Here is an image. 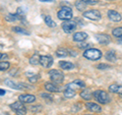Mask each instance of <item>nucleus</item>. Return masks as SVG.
<instances>
[{"mask_svg": "<svg viewBox=\"0 0 122 115\" xmlns=\"http://www.w3.org/2000/svg\"><path fill=\"white\" fill-rule=\"evenodd\" d=\"M76 26H77V25H76L74 21H64L63 24H62V30L66 34H70V33L73 32V31H75Z\"/></svg>", "mask_w": 122, "mask_h": 115, "instance_id": "nucleus-7", "label": "nucleus"}, {"mask_svg": "<svg viewBox=\"0 0 122 115\" xmlns=\"http://www.w3.org/2000/svg\"><path fill=\"white\" fill-rule=\"evenodd\" d=\"M75 6L79 11H83L86 9V3L82 1V0H78V1L75 2Z\"/></svg>", "mask_w": 122, "mask_h": 115, "instance_id": "nucleus-28", "label": "nucleus"}, {"mask_svg": "<svg viewBox=\"0 0 122 115\" xmlns=\"http://www.w3.org/2000/svg\"><path fill=\"white\" fill-rule=\"evenodd\" d=\"M57 16H58L59 20L66 21L71 20L72 16H73V13H72L70 7H61V9L57 12Z\"/></svg>", "mask_w": 122, "mask_h": 115, "instance_id": "nucleus-3", "label": "nucleus"}, {"mask_svg": "<svg viewBox=\"0 0 122 115\" xmlns=\"http://www.w3.org/2000/svg\"><path fill=\"white\" fill-rule=\"evenodd\" d=\"M12 32L16 33V34H20V35H30L29 31L25 30L24 28H20V26H13V28H12Z\"/></svg>", "mask_w": 122, "mask_h": 115, "instance_id": "nucleus-25", "label": "nucleus"}, {"mask_svg": "<svg viewBox=\"0 0 122 115\" xmlns=\"http://www.w3.org/2000/svg\"><path fill=\"white\" fill-rule=\"evenodd\" d=\"M3 95H5V91L2 90V89H0V96H3Z\"/></svg>", "mask_w": 122, "mask_h": 115, "instance_id": "nucleus-38", "label": "nucleus"}, {"mask_svg": "<svg viewBox=\"0 0 122 115\" xmlns=\"http://www.w3.org/2000/svg\"><path fill=\"white\" fill-rule=\"evenodd\" d=\"M103 56L102 52L99 50V49H96V48H89L83 52V57L89 60H92V61H96V60H99Z\"/></svg>", "mask_w": 122, "mask_h": 115, "instance_id": "nucleus-1", "label": "nucleus"}, {"mask_svg": "<svg viewBox=\"0 0 122 115\" xmlns=\"http://www.w3.org/2000/svg\"><path fill=\"white\" fill-rule=\"evenodd\" d=\"M94 98L97 100V102H99L100 104H108V103L111 101L109 95L106 93L105 91L102 90H96L94 92Z\"/></svg>", "mask_w": 122, "mask_h": 115, "instance_id": "nucleus-2", "label": "nucleus"}, {"mask_svg": "<svg viewBox=\"0 0 122 115\" xmlns=\"http://www.w3.org/2000/svg\"><path fill=\"white\" fill-rule=\"evenodd\" d=\"M7 58H8V55H7L6 53H0V60L4 61V60H6Z\"/></svg>", "mask_w": 122, "mask_h": 115, "instance_id": "nucleus-35", "label": "nucleus"}, {"mask_svg": "<svg viewBox=\"0 0 122 115\" xmlns=\"http://www.w3.org/2000/svg\"><path fill=\"white\" fill-rule=\"evenodd\" d=\"M20 101L22 103H33L36 101V97L34 95H30V94H24V95H20Z\"/></svg>", "mask_w": 122, "mask_h": 115, "instance_id": "nucleus-11", "label": "nucleus"}, {"mask_svg": "<svg viewBox=\"0 0 122 115\" xmlns=\"http://www.w3.org/2000/svg\"><path fill=\"white\" fill-rule=\"evenodd\" d=\"M4 83H5L6 86H8L9 88H11V89H13V90H22L24 88L29 87L28 85H25V84H17V83L12 82V80H10V79H5Z\"/></svg>", "mask_w": 122, "mask_h": 115, "instance_id": "nucleus-10", "label": "nucleus"}, {"mask_svg": "<svg viewBox=\"0 0 122 115\" xmlns=\"http://www.w3.org/2000/svg\"><path fill=\"white\" fill-rule=\"evenodd\" d=\"M40 60H41V56L40 55L34 54L30 58V63L32 65H38V64H40Z\"/></svg>", "mask_w": 122, "mask_h": 115, "instance_id": "nucleus-27", "label": "nucleus"}, {"mask_svg": "<svg viewBox=\"0 0 122 115\" xmlns=\"http://www.w3.org/2000/svg\"><path fill=\"white\" fill-rule=\"evenodd\" d=\"M85 115H90V114H85Z\"/></svg>", "mask_w": 122, "mask_h": 115, "instance_id": "nucleus-39", "label": "nucleus"}, {"mask_svg": "<svg viewBox=\"0 0 122 115\" xmlns=\"http://www.w3.org/2000/svg\"><path fill=\"white\" fill-rule=\"evenodd\" d=\"M59 66L62 68V69H65V70H69V69H72L74 68L75 65L72 63V62H69V61H60L59 62Z\"/></svg>", "mask_w": 122, "mask_h": 115, "instance_id": "nucleus-18", "label": "nucleus"}, {"mask_svg": "<svg viewBox=\"0 0 122 115\" xmlns=\"http://www.w3.org/2000/svg\"><path fill=\"white\" fill-rule=\"evenodd\" d=\"M83 16L86 18H89L91 21H100L102 15H101V12L99 10H96V9H92V10H87V11H85L83 12Z\"/></svg>", "mask_w": 122, "mask_h": 115, "instance_id": "nucleus-6", "label": "nucleus"}, {"mask_svg": "<svg viewBox=\"0 0 122 115\" xmlns=\"http://www.w3.org/2000/svg\"><path fill=\"white\" fill-rule=\"evenodd\" d=\"M49 76L54 84H62L64 79V74L58 69H52L49 71Z\"/></svg>", "mask_w": 122, "mask_h": 115, "instance_id": "nucleus-4", "label": "nucleus"}, {"mask_svg": "<svg viewBox=\"0 0 122 115\" xmlns=\"http://www.w3.org/2000/svg\"><path fill=\"white\" fill-rule=\"evenodd\" d=\"M40 78V75H32V76H30V78H29V82H30V83H36L37 82V80L38 79H39Z\"/></svg>", "mask_w": 122, "mask_h": 115, "instance_id": "nucleus-30", "label": "nucleus"}, {"mask_svg": "<svg viewBox=\"0 0 122 115\" xmlns=\"http://www.w3.org/2000/svg\"><path fill=\"white\" fill-rule=\"evenodd\" d=\"M95 38L101 45H107L111 42V37L107 35V34H96Z\"/></svg>", "mask_w": 122, "mask_h": 115, "instance_id": "nucleus-8", "label": "nucleus"}, {"mask_svg": "<svg viewBox=\"0 0 122 115\" xmlns=\"http://www.w3.org/2000/svg\"><path fill=\"white\" fill-rule=\"evenodd\" d=\"M41 2H54L55 0H40Z\"/></svg>", "mask_w": 122, "mask_h": 115, "instance_id": "nucleus-37", "label": "nucleus"}, {"mask_svg": "<svg viewBox=\"0 0 122 115\" xmlns=\"http://www.w3.org/2000/svg\"><path fill=\"white\" fill-rule=\"evenodd\" d=\"M110 1H113V0H110Z\"/></svg>", "mask_w": 122, "mask_h": 115, "instance_id": "nucleus-40", "label": "nucleus"}, {"mask_svg": "<svg viewBox=\"0 0 122 115\" xmlns=\"http://www.w3.org/2000/svg\"><path fill=\"white\" fill-rule=\"evenodd\" d=\"M66 88H69V89H72V90H76V89H78V88H86V84L78 79V80H74V82L68 84Z\"/></svg>", "mask_w": 122, "mask_h": 115, "instance_id": "nucleus-14", "label": "nucleus"}, {"mask_svg": "<svg viewBox=\"0 0 122 115\" xmlns=\"http://www.w3.org/2000/svg\"><path fill=\"white\" fill-rule=\"evenodd\" d=\"M108 17L110 21H115V22H118L121 21V14L119 12H117L115 10H109L108 11Z\"/></svg>", "mask_w": 122, "mask_h": 115, "instance_id": "nucleus-12", "label": "nucleus"}, {"mask_svg": "<svg viewBox=\"0 0 122 115\" xmlns=\"http://www.w3.org/2000/svg\"><path fill=\"white\" fill-rule=\"evenodd\" d=\"M41 97L43 98V99H50L51 98V96H49V95H47V94H41Z\"/></svg>", "mask_w": 122, "mask_h": 115, "instance_id": "nucleus-36", "label": "nucleus"}, {"mask_svg": "<svg viewBox=\"0 0 122 115\" xmlns=\"http://www.w3.org/2000/svg\"><path fill=\"white\" fill-rule=\"evenodd\" d=\"M54 60H53V57H51L50 55H43L41 56V60H40V64L45 68H49L53 64Z\"/></svg>", "mask_w": 122, "mask_h": 115, "instance_id": "nucleus-9", "label": "nucleus"}, {"mask_svg": "<svg viewBox=\"0 0 122 115\" xmlns=\"http://www.w3.org/2000/svg\"><path fill=\"white\" fill-rule=\"evenodd\" d=\"M109 91L112 92L114 94H119V95H122V86H119V85H111L109 87Z\"/></svg>", "mask_w": 122, "mask_h": 115, "instance_id": "nucleus-19", "label": "nucleus"}, {"mask_svg": "<svg viewBox=\"0 0 122 115\" xmlns=\"http://www.w3.org/2000/svg\"><path fill=\"white\" fill-rule=\"evenodd\" d=\"M113 36L119 40L120 43H122V28H115L112 31Z\"/></svg>", "mask_w": 122, "mask_h": 115, "instance_id": "nucleus-22", "label": "nucleus"}, {"mask_svg": "<svg viewBox=\"0 0 122 115\" xmlns=\"http://www.w3.org/2000/svg\"><path fill=\"white\" fill-rule=\"evenodd\" d=\"M69 54H70V52L68 50H66V49H64V48H59V49L56 50V55L58 57H66Z\"/></svg>", "mask_w": 122, "mask_h": 115, "instance_id": "nucleus-23", "label": "nucleus"}, {"mask_svg": "<svg viewBox=\"0 0 122 115\" xmlns=\"http://www.w3.org/2000/svg\"><path fill=\"white\" fill-rule=\"evenodd\" d=\"M86 108L89 109L90 111H92V112H101L102 111V107L99 105V104H97V103H91V102H89V103H86Z\"/></svg>", "mask_w": 122, "mask_h": 115, "instance_id": "nucleus-16", "label": "nucleus"}, {"mask_svg": "<svg viewBox=\"0 0 122 115\" xmlns=\"http://www.w3.org/2000/svg\"><path fill=\"white\" fill-rule=\"evenodd\" d=\"M75 95H76L75 91H74V90H72V89H69V88H66V90L64 91V97H65L66 99L73 98Z\"/></svg>", "mask_w": 122, "mask_h": 115, "instance_id": "nucleus-26", "label": "nucleus"}, {"mask_svg": "<svg viewBox=\"0 0 122 115\" xmlns=\"http://www.w3.org/2000/svg\"><path fill=\"white\" fill-rule=\"evenodd\" d=\"M78 47L81 48V49H89V48L91 47V44L86 43V42H82L81 44H79V45H78Z\"/></svg>", "mask_w": 122, "mask_h": 115, "instance_id": "nucleus-31", "label": "nucleus"}, {"mask_svg": "<svg viewBox=\"0 0 122 115\" xmlns=\"http://www.w3.org/2000/svg\"><path fill=\"white\" fill-rule=\"evenodd\" d=\"M10 66V63L8 61H1L0 62V71H4V70H7Z\"/></svg>", "mask_w": 122, "mask_h": 115, "instance_id": "nucleus-29", "label": "nucleus"}, {"mask_svg": "<svg viewBox=\"0 0 122 115\" xmlns=\"http://www.w3.org/2000/svg\"><path fill=\"white\" fill-rule=\"evenodd\" d=\"M93 93L89 90V89H86L83 90L81 93V97L83 99V100H91L92 98H93Z\"/></svg>", "mask_w": 122, "mask_h": 115, "instance_id": "nucleus-21", "label": "nucleus"}, {"mask_svg": "<svg viewBox=\"0 0 122 115\" xmlns=\"http://www.w3.org/2000/svg\"><path fill=\"white\" fill-rule=\"evenodd\" d=\"M105 58L108 60V61H111V62H113V61H116L117 60V57H116V53L114 50H110L106 53L105 55Z\"/></svg>", "mask_w": 122, "mask_h": 115, "instance_id": "nucleus-20", "label": "nucleus"}, {"mask_svg": "<svg viewBox=\"0 0 122 115\" xmlns=\"http://www.w3.org/2000/svg\"><path fill=\"white\" fill-rule=\"evenodd\" d=\"M109 67H110V65H107L105 63H100L97 65V68H99V69H107Z\"/></svg>", "mask_w": 122, "mask_h": 115, "instance_id": "nucleus-34", "label": "nucleus"}, {"mask_svg": "<svg viewBox=\"0 0 122 115\" xmlns=\"http://www.w3.org/2000/svg\"><path fill=\"white\" fill-rule=\"evenodd\" d=\"M10 108L12 111H14L17 115H25L26 113V108L24 106V103L20 101L14 102L10 105Z\"/></svg>", "mask_w": 122, "mask_h": 115, "instance_id": "nucleus-5", "label": "nucleus"}, {"mask_svg": "<svg viewBox=\"0 0 122 115\" xmlns=\"http://www.w3.org/2000/svg\"><path fill=\"white\" fill-rule=\"evenodd\" d=\"M30 110L33 111V112H39V111L42 110V106L41 105H38V106H32L30 107Z\"/></svg>", "mask_w": 122, "mask_h": 115, "instance_id": "nucleus-33", "label": "nucleus"}, {"mask_svg": "<svg viewBox=\"0 0 122 115\" xmlns=\"http://www.w3.org/2000/svg\"><path fill=\"white\" fill-rule=\"evenodd\" d=\"M5 20L9 22H13V21H21L24 20V15H20L17 13H9L5 16Z\"/></svg>", "mask_w": 122, "mask_h": 115, "instance_id": "nucleus-13", "label": "nucleus"}, {"mask_svg": "<svg viewBox=\"0 0 122 115\" xmlns=\"http://www.w3.org/2000/svg\"><path fill=\"white\" fill-rule=\"evenodd\" d=\"M45 89L48 92H52V93H58L60 92V89L56 86V84L54 83H48L45 85Z\"/></svg>", "mask_w": 122, "mask_h": 115, "instance_id": "nucleus-17", "label": "nucleus"}, {"mask_svg": "<svg viewBox=\"0 0 122 115\" xmlns=\"http://www.w3.org/2000/svg\"><path fill=\"white\" fill-rule=\"evenodd\" d=\"M87 39V34L85 32H76L73 35V40L75 42H85Z\"/></svg>", "mask_w": 122, "mask_h": 115, "instance_id": "nucleus-15", "label": "nucleus"}, {"mask_svg": "<svg viewBox=\"0 0 122 115\" xmlns=\"http://www.w3.org/2000/svg\"><path fill=\"white\" fill-rule=\"evenodd\" d=\"M86 4H90V5H94V4H97L99 2V0H82Z\"/></svg>", "mask_w": 122, "mask_h": 115, "instance_id": "nucleus-32", "label": "nucleus"}, {"mask_svg": "<svg viewBox=\"0 0 122 115\" xmlns=\"http://www.w3.org/2000/svg\"><path fill=\"white\" fill-rule=\"evenodd\" d=\"M44 21H45V24L47 25L48 26H50V28H55V26H56L55 21H53L52 17L49 16V15H45V16H44Z\"/></svg>", "mask_w": 122, "mask_h": 115, "instance_id": "nucleus-24", "label": "nucleus"}]
</instances>
